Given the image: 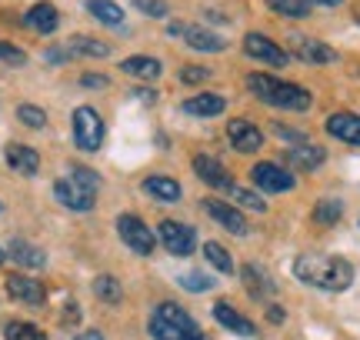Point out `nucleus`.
<instances>
[{"label":"nucleus","instance_id":"4468645a","mask_svg":"<svg viewBox=\"0 0 360 340\" xmlns=\"http://www.w3.org/2000/svg\"><path fill=\"white\" fill-rule=\"evenodd\" d=\"M204 210L220 223V227H224V230H231V234H237V237L247 234L244 214L233 207V204H224V200H214V197H207V200H204Z\"/></svg>","mask_w":360,"mask_h":340},{"label":"nucleus","instance_id":"423d86ee","mask_svg":"<svg viewBox=\"0 0 360 340\" xmlns=\"http://www.w3.org/2000/svg\"><path fill=\"white\" fill-rule=\"evenodd\" d=\"M117 234H120V240H124L134 254H141V257L154 254V234H150V227H147L137 214H120V217H117Z\"/></svg>","mask_w":360,"mask_h":340},{"label":"nucleus","instance_id":"ea45409f","mask_svg":"<svg viewBox=\"0 0 360 340\" xmlns=\"http://www.w3.org/2000/svg\"><path fill=\"white\" fill-rule=\"evenodd\" d=\"M80 84H84V87H107L110 80L103 77V74H84V77H80Z\"/></svg>","mask_w":360,"mask_h":340},{"label":"nucleus","instance_id":"6e6552de","mask_svg":"<svg viewBox=\"0 0 360 340\" xmlns=\"http://www.w3.org/2000/svg\"><path fill=\"white\" fill-rule=\"evenodd\" d=\"M250 177H254V183H257V190H264V194H287V190H294L297 187L294 174H290L287 167H281V164H270V160L257 164V167L250 170Z\"/></svg>","mask_w":360,"mask_h":340},{"label":"nucleus","instance_id":"f3484780","mask_svg":"<svg viewBox=\"0 0 360 340\" xmlns=\"http://www.w3.org/2000/svg\"><path fill=\"white\" fill-rule=\"evenodd\" d=\"M193 174H197L207 187H233L227 167H224L217 157H210V154H197V157H193Z\"/></svg>","mask_w":360,"mask_h":340},{"label":"nucleus","instance_id":"412c9836","mask_svg":"<svg viewBox=\"0 0 360 340\" xmlns=\"http://www.w3.org/2000/svg\"><path fill=\"white\" fill-rule=\"evenodd\" d=\"M214 317H217V324H224L227 330H233V334H240V337H254L257 334V327L247 320L244 314H237L227 301H220L217 307H214Z\"/></svg>","mask_w":360,"mask_h":340},{"label":"nucleus","instance_id":"20e7f679","mask_svg":"<svg viewBox=\"0 0 360 340\" xmlns=\"http://www.w3.org/2000/svg\"><path fill=\"white\" fill-rule=\"evenodd\" d=\"M101 190V177L90 167H70V177L53 183V194L67 210H90Z\"/></svg>","mask_w":360,"mask_h":340},{"label":"nucleus","instance_id":"aec40b11","mask_svg":"<svg viewBox=\"0 0 360 340\" xmlns=\"http://www.w3.org/2000/svg\"><path fill=\"white\" fill-rule=\"evenodd\" d=\"M7 164H11L17 174H24V177H34L40 170V154L37 150H30L24 144H7Z\"/></svg>","mask_w":360,"mask_h":340},{"label":"nucleus","instance_id":"f03ea898","mask_svg":"<svg viewBox=\"0 0 360 340\" xmlns=\"http://www.w3.org/2000/svg\"><path fill=\"white\" fill-rule=\"evenodd\" d=\"M247 87H250V93L257 100H264L270 107H281V110H307L310 107V91L300 87V84H290V80L270 77V74H250Z\"/></svg>","mask_w":360,"mask_h":340},{"label":"nucleus","instance_id":"1a4fd4ad","mask_svg":"<svg viewBox=\"0 0 360 340\" xmlns=\"http://www.w3.org/2000/svg\"><path fill=\"white\" fill-rule=\"evenodd\" d=\"M170 34L174 37H184L187 47L193 51H204V53H220L227 51V40L214 34V30H207V27H197V24H170Z\"/></svg>","mask_w":360,"mask_h":340},{"label":"nucleus","instance_id":"f704fd0d","mask_svg":"<svg viewBox=\"0 0 360 340\" xmlns=\"http://www.w3.org/2000/svg\"><path fill=\"white\" fill-rule=\"evenodd\" d=\"M17 117L24 120L27 127H34V131L47 127V114H44L40 107H34V104H20V107H17Z\"/></svg>","mask_w":360,"mask_h":340},{"label":"nucleus","instance_id":"dca6fc26","mask_svg":"<svg viewBox=\"0 0 360 340\" xmlns=\"http://www.w3.org/2000/svg\"><path fill=\"white\" fill-rule=\"evenodd\" d=\"M327 133L337 137V140H344V144L360 147V114H347V110L330 114L327 117Z\"/></svg>","mask_w":360,"mask_h":340},{"label":"nucleus","instance_id":"9d476101","mask_svg":"<svg viewBox=\"0 0 360 340\" xmlns=\"http://www.w3.org/2000/svg\"><path fill=\"white\" fill-rule=\"evenodd\" d=\"M244 53L247 57H254V60H260V64H270V67H287L290 64V53L283 51V47H277L270 37L257 34V30H250V34L244 37Z\"/></svg>","mask_w":360,"mask_h":340},{"label":"nucleus","instance_id":"a878e982","mask_svg":"<svg viewBox=\"0 0 360 340\" xmlns=\"http://www.w3.org/2000/svg\"><path fill=\"white\" fill-rule=\"evenodd\" d=\"M70 47V53H84V57H107L110 53V44H103V40H97V37H87V34H77V37L67 44Z\"/></svg>","mask_w":360,"mask_h":340},{"label":"nucleus","instance_id":"ddd939ff","mask_svg":"<svg viewBox=\"0 0 360 340\" xmlns=\"http://www.w3.org/2000/svg\"><path fill=\"white\" fill-rule=\"evenodd\" d=\"M227 137H231L233 150H240V154H257L260 147H264V133L244 117H233L227 124Z\"/></svg>","mask_w":360,"mask_h":340},{"label":"nucleus","instance_id":"c756f323","mask_svg":"<svg viewBox=\"0 0 360 340\" xmlns=\"http://www.w3.org/2000/svg\"><path fill=\"white\" fill-rule=\"evenodd\" d=\"M267 7L274 13H281V17H294V20H300V17L310 13L307 0H267Z\"/></svg>","mask_w":360,"mask_h":340},{"label":"nucleus","instance_id":"0eeeda50","mask_svg":"<svg viewBox=\"0 0 360 340\" xmlns=\"http://www.w3.org/2000/svg\"><path fill=\"white\" fill-rule=\"evenodd\" d=\"M103 140V120L94 107H77L74 110V144L80 150H97Z\"/></svg>","mask_w":360,"mask_h":340},{"label":"nucleus","instance_id":"cd10ccee","mask_svg":"<svg viewBox=\"0 0 360 340\" xmlns=\"http://www.w3.org/2000/svg\"><path fill=\"white\" fill-rule=\"evenodd\" d=\"M87 11L90 17H97V20H103V24H124V11L117 7L114 0H87Z\"/></svg>","mask_w":360,"mask_h":340},{"label":"nucleus","instance_id":"e433bc0d","mask_svg":"<svg viewBox=\"0 0 360 340\" xmlns=\"http://www.w3.org/2000/svg\"><path fill=\"white\" fill-rule=\"evenodd\" d=\"M134 7L141 13H147V17H167V0H134Z\"/></svg>","mask_w":360,"mask_h":340},{"label":"nucleus","instance_id":"2f4dec72","mask_svg":"<svg viewBox=\"0 0 360 340\" xmlns=\"http://www.w3.org/2000/svg\"><path fill=\"white\" fill-rule=\"evenodd\" d=\"M204 257L210 267H217L220 274H231L233 270V261H231V254L220 247V244H214V240H207V247H204Z\"/></svg>","mask_w":360,"mask_h":340},{"label":"nucleus","instance_id":"a211bd4d","mask_svg":"<svg viewBox=\"0 0 360 340\" xmlns=\"http://www.w3.org/2000/svg\"><path fill=\"white\" fill-rule=\"evenodd\" d=\"M240 280H244V287L250 290V297H254V301H267V297H274V290H277L274 287V280L260 270L257 263H244Z\"/></svg>","mask_w":360,"mask_h":340},{"label":"nucleus","instance_id":"5701e85b","mask_svg":"<svg viewBox=\"0 0 360 340\" xmlns=\"http://www.w3.org/2000/svg\"><path fill=\"white\" fill-rule=\"evenodd\" d=\"M120 67H124V74H130V77H141V80H157V77H160V70H164L157 57H143V53L127 57Z\"/></svg>","mask_w":360,"mask_h":340},{"label":"nucleus","instance_id":"c9c22d12","mask_svg":"<svg viewBox=\"0 0 360 340\" xmlns=\"http://www.w3.org/2000/svg\"><path fill=\"white\" fill-rule=\"evenodd\" d=\"M0 64H7V67H24V64H27V53L20 51V47H13V44H4V40H0Z\"/></svg>","mask_w":360,"mask_h":340},{"label":"nucleus","instance_id":"4be33fe9","mask_svg":"<svg viewBox=\"0 0 360 340\" xmlns=\"http://www.w3.org/2000/svg\"><path fill=\"white\" fill-rule=\"evenodd\" d=\"M60 24V13L53 4H34L30 11H27V27H34L37 34H53Z\"/></svg>","mask_w":360,"mask_h":340},{"label":"nucleus","instance_id":"2eb2a0df","mask_svg":"<svg viewBox=\"0 0 360 340\" xmlns=\"http://www.w3.org/2000/svg\"><path fill=\"white\" fill-rule=\"evenodd\" d=\"M283 160H287V167H294V170H317L323 160H327V150L304 140V144L283 150Z\"/></svg>","mask_w":360,"mask_h":340},{"label":"nucleus","instance_id":"f8f14e48","mask_svg":"<svg viewBox=\"0 0 360 340\" xmlns=\"http://www.w3.org/2000/svg\"><path fill=\"white\" fill-rule=\"evenodd\" d=\"M7 294L17 303H27V307H44V301H47V287L40 284L37 277H24V274L7 277Z\"/></svg>","mask_w":360,"mask_h":340},{"label":"nucleus","instance_id":"79ce46f5","mask_svg":"<svg viewBox=\"0 0 360 340\" xmlns=\"http://www.w3.org/2000/svg\"><path fill=\"white\" fill-rule=\"evenodd\" d=\"M74 340H103L101 334H97V330H84V334H77V337Z\"/></svg>","mask_w":360,"mask_h":340},{"label":"nucleus","instance_id":"bb28decb","mask_svg":"<svg viewBox=\"0 0 360 340\" xmlns=\"http://www.w3.org/2000/svg\"><path fill=\"white\" fill-rule=\"evenodd\" d=\"M340 214H344V204L337 200V197H323L321 204L314 207V223H321V227H334L340 221Z\"/></svg>","mask_w":360,"mask_h":340},{"label":"nucleus","instance_id":"7ed1b4c3","mask_svg":"<svg viewBox=\"0 0 360 340\" xmlns=\"http://www.w3.org/2000/svg\"><path fill=\"white\" fill-rule=\"evenodd\" d=\"M150 337L154 340H207L200 327L193 324L187 310H180L177 303H157L150 314Z\"/></svg>","mask_w":360,"mask_h":340},{"label":"nucleus","instance_id":"a19ab883","mask_svg":"<svg viewBox=\"0 0 360 340\" xmlns=\"http://www.w3.org/2000/svg\"><path fill=\"white\" fill-rule=\"evenodd\" d=\"M310 7H340L344 0H307Z\"/></svg>","mask_w":360,"mask_h":340},{"label":"nucleus","instance_id":"f257e3e1","mask_svg":"<svg viewBox=\"0 0 360 340\" xmlns=\"http://www.w3.org/2000/svg\"><path fill=\"white\" fill-rule=\"evenodd\" d=\"M294 277L304 280L307 287L340 294L354 284V263L344 257H330V254H300L294 261Z\"/></svg>","mask_w":360,"mask_h":340},{"label":"nucleus","instance_id":"393cba45","mask_svg":"<svg viewBox=\"0 0 360 340\" xmlns=\"http://www.w3.org/2000/svg\"><path fill=\"white\" fill-rule=\"evenodd\" d=\"M143 190L154 197V200H164V204H177L180 200V183L170 181V177H147Z\"/></svg>","mask_w":360,"mask_h":340},{"label":"nucleus","instance_id":"7c9ffc66","mask_svg":"<svg viewBox=\"0 0 360 340\" xmlns=\"http://www.w3.org/2000/svg\"><path fill=\"white\" fill-rule=\"evenodd\" d=\"M4 337L7 340H47L44 330L34 327V324H27V320H11V324L4 327Z\"/></svg>","mask_w":360,"mask_h":340},{"label":"nucleus","instance_id":"9b49d317","mask_svg":"<svg viewBox=\"0 0 360 340\" xmlns=\"http://www.w3.org/2000/svg\"><path fill=\"white\" fill-rule=\"evenodd\" d=\"M160 240H164V247L174 254V257H187L193 254L197 247V234H193V227L180 221H160Z\"/></svg>","mask_w":360,"mask_h":340},{"label":"nucleus","instance_id":"72a5a7b5","mask_svg":"<svg viewBox=\"0 0 360 340\" xmlns=\"http://www.w3.org/2000/svg\"><path fill=\"white\" fill-rule=\"evenodd\" d=\"M177 280H180V287H184V290H193V294H204V290L214 287V277L200 274V270H187V274H180Z\"/></svg>","mask_w":360,"mask_h":340},{"label":"nucleus","instance_id":"39448f33","mask_svg":"<svg viewBox=\"0 0 360 340\" xmlns=\"http://www.w3.org/2000/svg\"><path fill=\"white\" fill-rule=\"evenodd\" d=\"M287 47L294 53L300 64H310V67H327V64H337V51L330 44L323 40L310 37V34H290L287 37Z\"/></svg>","mask_w":360,"mask_h":340},{"label":"nucleus","instance_id":"6ab92c4d","mask_svg":"<svg viewBox=\"0 0 360 340\" xmlns=\"http://www.w3.org/2000/svg\"><path fill=\"white\" fill-rule=\"evenodd\" d=\"M224 107H227V100L217 93H197L191 100H184L180 110L191 114V117H217V114H224Z\"/></svg>","mask_w":360,"mask_h":340},{"label":"nucleus","instance_id":"c03bdc74","mask_svg":"<svg viewBox=\"0 0 360 340\" xmlns=\"http://www.w3.org/2000/svg\"><path fill=\"white\" fill-rule=\"evenodd\" d=\"M4 257H7V254H4V247H0V263H4Z\"/></svg>","mask_w":360,"mask_h":340},{"label":"nucleus","instance_id":"37998d69","mask_svg":"<svg viewBox=\"0 0 360 340\" xmlns=\"http://www.w3.org/2000/svg\"><path fill=\"white\" fill-rule=\"evenodd\" d=\"M267 317H270V320H274V324H281V320H283V310H281V307H270V310H267Z\"/></svg>","mask_w":360,"mask_h":340},{"label":"nucleus","instance_id":"473e14b6","mask_svg":"<svg viewBox=\"0 0 360 340\" xmlns=\"http://www.w3.org/2000/svg\"><path fill=\"white\" fill-rule=\"evenodd\" d=\"M231 197H233V204H240V207H247V210H257V214L267 210V200L257 197L254 190H247V187H231Z\"/></svg>","mask_w":360,"mask_h":340},{"label":"nucleus","instance_id":"b1692460","mask_svg":"<svg viewBox=\"0 0 360 340\" xmlns=\"http://www.w3.org/2000/svg\"><path fill=\"white\" fill-rule=\"evenodd\" d=\"M11 257L20 263V267H34V270L47 263V254H44L37 244H30V240H11Z\"/></svg>","mask_w":360,"mask_h":340},{"label":"nucleus","instance_id":"58836bf2","mask_svg":"<svg viewBox=\"0 0 360 340\" xmlns=\"http://www.w3.org/2000/svg\"><path fill=\"white\" fill-rule=\"evenodd\" d=\"M44 57H47V60H51V64H67V57H70V47H51V51L44 53Z\"/></svg>","mask_w":360,"mask_h":340},{"label":"nucleus","instance_id":"c85d7f7f","mask_svg":"<svg viewBox=\"0 0 360 340\" xmlns=\"http://www.w3.org/2000/svg\"><path fill=\"white\" fill-rule=\"evenodd\" d=\"M94 294H97L103 303H120V297H124V290H120V284H117V277H110V274H101L97 280H94Z\"/></svg>","mask_w":360,"mask_h":340},{"label":"nucleus","instance_id":"4c0bfd02","mask_svg":"<svg viewBox=\"0 0 360 340\" xmlns=\"http://www.w3.org/2000/svg\"><path fill=\"white\" fill-rule=\"evenodd\" d=\"M210 77V70L207 67H184L180 70V84H200V80Z\"/></svg>","mask_w":360,"mask_h":340}]
</instances>
